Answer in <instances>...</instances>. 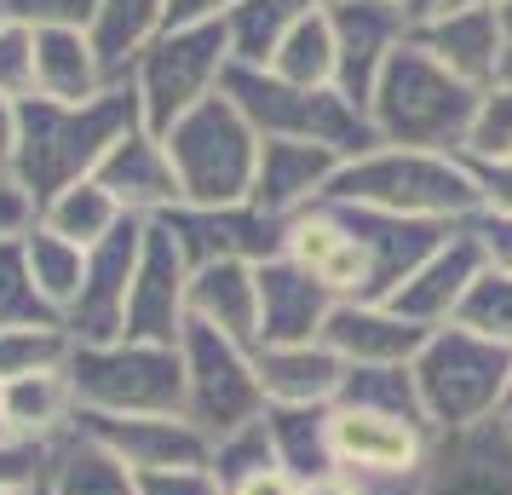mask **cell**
Here are the masks:
<instances>
[{
    "label": "cell",
    "instance_id": "17",
    "mask_svg": "<svg viewBox=\"0 0 512 495\" xmlns=\"http://www.w3.org/2000/svg\"><path fill=\"white\" fill-rule=\"evenodd\" d=\"M420 323H409L403 311H392L386 300H340L328 311V329H323V346L346 369H409L426 346Z\"/></svg>",
    "mask_w": 512,
    "mask_h": 495
},
{
    "label": "cell",
    "instance_id": "11",
    "mask_svg": "<svg viewBox=\"0 0 512 495\" xmlns=\"http://www.w3.org/2000/svg\"><path fill=\"white\" fill-rule=\"evenodd\" d=\"M162 231L179 242L185 265H213V260H248L265 265L282 254L288 242V225L259 213L254 202H231V208H196V202H179V208L162 213Z\"/></svg>",
    "mask_w": 512,
    "mask_h": 495
},
{
    "label": "cell",
    "instance_id": "27",
    "mask_svg": "<svg viewBox=\"0 0 512 495\" xmlns=\"http://www.w3.org/2000/svg\"><path fill=\"white\" fill-rule=\"evenodd\" d=\"M162 29H167V0H98L87 35H93L104 70L116 75V81H127L133 64H139V52L150 47Z\"/></svg>",
    "mask_w": 512,
    "mask_h": 495
},
{
    "label": "cell",
    "instance_id": "36",
    "mask_svg": "<svg viewBox=\"0 0 512 495\" xmlns=\"http://www.w3.org/2000/svg\"><path fill=\"white\" fill-rule=\"evenodd\" d=\"M466 162H507L512 156V81H495L478 93L472 133H466Z\"/></svg>",
    "mask_w": 512,
    "mask_h": 495
},
{
    "label": "cell",
    "instance_id": "32",
    "mask_svg": "<svg viewBox=\"0 0 512 495\" xmlns=\"http://www.w3.org/2000/svg\"><path fill=\"white\" fill-rule=\"evenodd\" d=\"M259 70L282 75V81H294V87H334V35H328V12H317V18H305V24L288 29L277 41V52H271V64H259Z\"/></svg>",
    "mask_w": 512,
    "mask_h": 495
},
{
    "label": "cell",
    "instance_id": "26",
    "mask_svg": "<svg viewBox=\"0 0 512 495\" xmlns=\"http://www.w3.org/2000/svg\"><path fill=\"white\" fill-rule=\"evenodd\" d=\"M47 495H139V472L121 467L104 444H93L87 432H70L64 444L47 449Z\"/></svg>",
    "mask_w": 512,
    "mask_h": 495
},
{
    "label": "cell",
    "instance_id": "24",
    "mask_svg": "<svg viewBox=\"0 0 512 495\" xmlns=\"http://www.w3.org/2000/svg\"><path fill=\"white\" fill-rule=\"evenodd\" d=\"M75 415H81V403H75L70 369L64 375H24L0 386V426L18 444H64L75 432Z\"/></svg>",
    "mask_w": 512,
    "mask_h": 495
},
{
    "label": "cell",
    "instance_id": "37",
    "mask_svg": "<svg viewBox=\"0 0 512 495\" xmlns=\"http://www.w3.org/2000/svg\"><path fill=\"white\" fill-rule=\"evenodd\" d=\"M277 467V449H271V426H265V415H259L254 426H242V432H231V438H219L208 455V472L225 484V495L242 484V478H254V472Z\"/></svg>",
    "mask_w": 512,
    "mask_h": 495
},
{
    "label": "cell",
    "instance_id": "55",
    "mask_svg": "<svg viewBox=\"0 0 512 495\" xmlns=\"http://www.w3.org/2000/svg\"><path fill=\"white\" fill-rule=\"evenodd\" d=\"M507 409H512V380H507ZM507 409H501V415H507Z\"/></svg>",
    "mask_w": 512,
    "mask_h": 495
},
{
    "label": "cell",
    "instance_id": "51",
    "mask_svg": "<svg viewBox=\"0 0 512 495\" xmlns=\"http://www.w3.org/2000/svg\"><path fill=\"white\" fill-rule=\"evenodd\" d=\"M0 495H41V484H0Z\"/></svg>",
    "mask_w": 512,
    "mask_h": 495
},
{
    "label": "cell",
    "instance_id": "9",
    "mask_svg": "<svg viewBox=\"0 0 512 495\" xmlns=\"http://www.w3.org/2000/svg\"><path fill=\"white\" fill-rule=\"evenodd\" d=\"M179 357H185V421L208 444L231 438V432H242V426H254L265 415L254 352L242 340L208 329V323H185Z\"/></svg>",
    "mask_w": 512,
    "mask_h": 495
},
{
    "label": "cell",
    "instance_id": "15",
    "mask_svg": "<svg viewBox=\"0 0 512 495\" xmlns=\"http://www.w3.org/2000/svg\"><path fill=\"white\" fill-rule=\"evenodd\" d=\"M484 248L472 242V231L466 225H455V231L443 236L438 248L426 254V260L409 271V283L397 288L386 306L403 311L409 323H420V329H449L455 317H461L466 294H472V283L484 277Z\"/></svg>",
    "mask_w": 512,
    "mask_h": 495
},
{
    "label": "cell",
    "instance_id": "8",
    "mask_svg": "<svg viewBox=\"0 0 512 495\" xmlns=\"http://www.w3.org/2000/svg\"><path fill=\"white\" fill-rule=\"evenodd\" d=\"M70 386L87 415H185V357L179 346H75Z\"/></svg>",
    "mask_w": 512,
    "mask_h": 495
},
{
    "label": "cell",
    "instance_id": "21",
    "mask_svg": "<svg viewBox=\"0 0 512 495\" xmlns=\"http://www.w3.org/2000/svg\"><path fill=\"white\" fill-rule=\"evenodd\" d=\"M334 306L340 300L311 271H300L288 254L259 265V346H305V340H323Z\"/></svg>",
    "mask_w": 512,
    "mask_h": 495
},
{
    "label": "cell",
    "instance_id": "29",
    "mask_svg": "<svg viewBox=\"0 0 512 495\" xmlns=\"http://www.w3.org/2000/svg\"><path fill=\"white\" fill-rule=\"evenodd\" d=\"M35 219H41L47 231L70 236L75 248H87V254H93L98 242L116 231L121 219H133V213L121 208V202H116V196H110L104 185H98V179H81V185L58 190V196H52L47 208L35 213Z\"/></svg>",
    "mask_w": 512,
    "mask_h": 495
},
{
    "label": "cell",
    "instance_id": "41",
    "mask_svg": "<svg viewBox=\"0 0 512 495\" xmlns=\"http://www.w3.org/2000/svg\"><path fill=\"white\" fill-rule=\"evenodd\" d=\"M139 495H225V484L208 467H162L139 472Z\"/></svg>",
    "mask_w": 512,
    "mask_h": 495
},
{
    "label": "cell",
    "instance_id": "19",
    "mask_svg": "<svg viewBox=\"0 0 512 495\" xmlns=\"http://www.w3.org/2000/svg\"><path fill=\"white\" fill-rule=\"evenodd\" d=\"M420 495H512V444L501 415L466 432H443L432 444Z\"/></svg>",
    "mask_w": 512,
    "mask_h": 495
},
{
    "label": "cell",
    "instance_id": "23",
    "mask_svg": "<svg viewBox=\"0 0 512 495\" xmlns=\"http://www.w3.org/2000/svg\"><path fill=\"white\" fill-rule=\"evenodd\" d=\"M190 323L242 340L248 352L259 346V265L248 260H213L190 271Z\"/></svg>",
    "mask_w": 512,
    "mask_h": 495
},
{
    "label": "cell",
    "instance_id": "18",
    "mask_svg": "<svg viewBox=\"0 0 512 495\" xmlns=\"http://www.w3.org/2000/svg\"><path fill=\"white\" fill-rule=\"evenodd\" d=\"M93 179L110 190L133 219H162L167 208H179V202H185L179 173H173V156H167V139H162V133H150L144 121L133 127V133H121V139L110 144V156L98 162Z\"/></svg>",
    "mask_w": 512,
    "mask_h": 495
},
{
    "label": "cell",
    "instance_id": "45",
    "mask_svg": "<svg viewBox=\"0 0 512 495\" xmlns=\"http://www.w3.org/2000/svg\"><path fill=\"white\" fill-rule=\"evenodd\" d=\"M248 0H167V24H231Z\"/></svg>",
    "mask_w": 512,
    "mask_h": 495
},
{
    "label": "cell",
    "instance_id": "14",
    "mask_svg": "<svg viewBox=\"0 0 512 495\" xmlns=\"http://www.w3.org/2000/svg\"><path fill=\"white\" fill-rule=\"evenodd\" d=\"M75 432L104 444L121 467L162 472V467H208L213 444L185 415H75Z\"/></svg>",
    "mask_w": 512,
    "mask_h": 495
},
{
    "label": "cell",
    "instance_id": "10",
    "mask_svg": "<svg viewBox=\"0 0 512 495\" xmlns=\"http://www.w3.org/2000/svg\"><path fill=\"white\" fill-rule=\"evenodd\" d=\"M328 35H334V87L369 116V93L386 75L392 52L415 35L409 12L392 0H334L328 6Z\"/></svg>",
    "mask_w": 512,
    "mask_h": 495
},
{
    "label": "cell",
    "instance_id": "47",
    "mask_svg": "<svg viewBox=\"0 0 512 495\" xmlns=\"http://www.w3.org/2000/svg\"><path fill=\"white\" fill-rule=\"evenodd\" d=\"M231 495H305V484L294 478V472H282V467H265L254 472V478H242Z\"/></svg>",
    "mask_w": 512,
    "mask_h": 495
},
{
    "label": "cell",
    "instance_id": "57",
    "mask_svg": "<svg viewBox=\"0 0 512 495\" xmlns=\"http://www.w3.org/2000/svg\"><path fill=\"white\" fill-rule=\"evenodd\" d=\"M0 386H6V380H0ZM0 438H6V426H0Z\"/></svg>",
    "mask_w": 512,
    "mask_h": 495
},
{
    "label": "cell",
    "instance_id": "13",
    "mask_svg": "<svg viewBox=\"0 0 512 495\" xmlns=\"http://www.w3.org/2000/svg\"><path fill=\"white\" fill-rule=\"evenodd\" d=\"M144 225L150 219H121L116 231L87 254L81 294L64 311V329H70L75 346H110V340H121V329H127V288H133L139 248H144Z\"/></svg>",
    "mask_w": 512,
    "mask_h": 495
},
{
    "label": "cell",
    "instance_id": "16",
    "mask_svg": "<svg viewBox=\"0 0 512 495\" xmlns=\"http://www.w3.org/2000/svg\"><path fill=\"white\" fill-rule=\"evenodd\" d=\"M415 47L432 52L466 87H495L512 35L501 24V6H443L426 24H415Z\"/></svg>",
    "mask_w": 512,
    "mask_h": 495
},
{
    "label": "cell",
    "instance_id": "39",
    "mask_svg": "<svg viewBox=\"0 0 512 495\" xmlns=\"http://www.w3.org/2000/svg\"><path fill=\"white\" fill-rule=\"evenodd\" d=\"M0 98H35V29L0 24Z\"/></svg>",
    "mask_w": 512,
    "mask_h": 495
},
{
    "label": "cell",
    "instance_id": "5",
    "mask_svg": "<svg viewBox=\"0 0 512 495\" xmlns=\"http://www.w3.org/2000/svg\"><path fill=\"white\" fill-rule=\"evenodd\" d=\"M415 375V392H420V409L432 432H466V426H484L507 409V380H512V352L495 346L484 334L461 329H432L420 357L409 363Z\"/></svg>",
    "mask_w": 512,
    "mask_h": 495
},
{
    "label": "cell",
    "instance_id": "50",
    "mask_svg": "<svg viewBox=\"0 0 512 495\" xmlns=\"http://www.w3.org/2000/svg\"><path fill=\"white\" fill-rule=\"evenodd\" d=\"M397 12H409V24H426L432 12H443V0H392Z\"/></svg>",
    "mask_w": 512,
    "mask_h": 495
},
{
    "label": "cell",
    "instance_id": "52",
    "mask_svg": "<svg viewBox=\"0 0 512 495\" xmlns=\"http://www.w3.org/2000/svg\"><path fill=\"white\" fill-rule=\"evenodd\" d=\"M443 6H501V0H443Z\"/></svg>",
    "mask_w": 512,
    "mask_h": 495
},
{
    "label": "cell",
    "instance_id": "48",
    "mask_svg": "<svg viewBox=\"0 0 512 495\" xmlns=\"http://www.w3.org/2000/svg\"><path fill=\"white\" fill-rule=\"evenodd\" d=\"M12 150H18V104L0 98V173H12Z\"/></svg>",
    "mask_w": 512,
    "mask_h": 495
},
{
    "label": "cell",
    "instance_id": "33",
    "mask_svg": "<svg viewBox=\"0 0 512 495\" xmlns=\"http://www.w3.org/2000/svg\"><path fill=\"white\" fill-rule=\"evenodd\" d=\"M75 357V340L64 323H35V329H0V380L24 375H64Z\"/></svg>",
    "mask_w": 512,
    "mask_h": 495
},
{
    "label": "cell",
    "instance_id": "34",
    "mask_svg": "<svg viewBox=\"0 0 512 495\" xmlns=\"http://www.w3.org/2000/svg\"><path fill=\"white\" fill-rule=\"evenodd\" d=\"M35 323H64L35 288L18 236H0V329H35Z\"/></svg>",
    "mask_w": 512,
    "mask_h": 495
},
{
    "label": "cell",
    "instance_id": "28",
    "mask_svg": "<svg viewBox=\"0 0 512 495\" xmlns=\"http://www.w3.org/2000/svg\"><path fill=\"white\" fill-rule=\"evenodd\" d=\"M265 426H271V449H277V467L282 472H294L300 484L334 478L328 409H282V403H271V409H265Z\"/></svg>",
    "mask_w": 512,
    "mask_h": 495
},
{
    "label": "cell",
    "instance_id": "35",
    "mask_svg": "<svg viewBox=\"0 0 512 495\" xmlns=\"http://www.w3.org/2000/svg\"><path fill=\"white\" fill-rule=\"evenodd\" d=\"M334 403H351V409H380V415H403V421H426L420 392H415V375H409V369H346L340 398H334ZM426 426H432V421H426Z\"/></svg>",
    "mask_w": 512,
    "mask_h": 495
},
{
    "label": "cell",
    "instance_id": "40",
    "mask_svg": "<svg viewBox=\"0 0 512 495\" xmlns=\"http://www.w3.org/2000/svg\"><path fill=\"white\" fill-rule=\"evenodd\" d=\"M98 0H6V18L24 29H93Z\"/></svg>",
    "mask_w": 512,
    "mask_h": 495
},
{
    "label": "cell",
    "instance_id": "7",
    "mask_svg": "<svg viewBox=\"0 0 512 495\" xmlns=\"http://www.w3.org/2000/svg\"><path fill=\"white\" fill-rule=\"evenodd\" d=\"M231 24H167L133 64V93H139L144 127L167 133L179 116H190L196 104H208L225 75H231Z\"/></svg>",
    "mask_w": 512,
    "mask_h": 495
},
{
    "label": "cell",
    "instance_id": "3",
    "mask_svg": "<svg viewBox=\"0 0 512 495\" xmlns=\"http://www.w3.org/2000/svg\"><path fill=\"white\" fill-rule=\"evenodd\" d=\"M484 87H466L461 75H449L432 52L415 47V35L392 52L386 75L369 93V127L380 144H403V150H449L461 156L466 133H472V110H478Z\"/></svg>",
    "mask_w": 512,
    "mask_h": 495
},
{
    "label": "cell",
    "instance_id": "20",
    "mask_svg": "<svg viewBox=\"0 0 512 495\" xmlns=\"http://www.w3.org/2000/svg\"><path fill=\"white\" fill-rule=\"evenodd\" d=\"M346 156H334L323 144H288V139H265L259 144V167H254V190L248 202L271 219H300L305 208H317L334 185Z\"/></svg>",
    "mask_w": 512,
    "mask_h": 495
},
{
    "label": "cell",
    "instance_id": "53",
    "mask_svg": "<svg viewBox=\"0 0 512 495\" xmlns=\"http://www.w3.org/2000/svg\"><path fill=\"white\" fill-rule=\"evenodd\" d=\"M501 24H507V35H512V0H501Z\"/></svg>",
    "mask_w": 512,
    "mask_h": 495
},
{
    "label": "cell",
    "instance_id": "58",
    "mask_svg": "<svg viewBox=\"0 0 512 495\" xmlns=\"http://www.w3.org/2000/svg\"><path fill=\"white\" fill-rule=\"evenodd\" d=\"M41 495H47V490H41Z\"/></svg>",
    "mask_w": 512,
    "mask_h": 495
},
{
    "label": "cell",
    "instance_id": "4",
    "mask_svg": "<svg viewBox=\"0 0 512 495\" xmlns=\"http://www.w3.org/2000/svg\"><path fill=\"white\" fill-rule=\"evenodd\" d=\"M219 93L248 116V127H254L259 139L323 144V150L346 156V162L380 144L369 116H363L340 87H294V81L259 70V64H231V75H225Z\"/></svg>",
    "mask_w": 512,
    "mask_h": 495
},
{
    "label": "cell",
    "instance_id": "31",
    "mask_svg": "<svg viewBox=\"0 0 512 495\" xmlns=\"http://www.w3.org/2000/svg\"><path fill=\"white\" fill-rule=\"evenodd\" d=\"M18 242H24V260H29L35 288H41V294H47V306L64 317V311H70V300L81 294V277H87V248H75L70 236L47 231L41 219H35Z\"/></svg>",
    "mask_w": 512,
    "mask_h": 495
},
{
    "label": "cell",
    "instance_id": "6",
    "mask_svg": "<svg viewBox=\"0 0 512 495\" xmlns=\"http://www.w3.org/2000/svg\"><path fill=\"white\" fill-rule=\"evenodd\" d=\"M179 190L196 208H231L248 202L254 190V167H259V133L248 127V116L236 110L225 93H213L208 104H196L190 116H179L162 133Z\"/></svg>",
    "mask_w": 512,
    "mask_h": 495
},
{
    "label": "cell",
    "instance_id": "2",
    "mask_svg": "<svg viewBox=\"0 0 512 495\" xmlns=\"http://www.w3.org/2000/svg\"><path fill=\"white\" fill-rule=\"evenodd\" d=\"M328 196L403 213V219H432V225H466V219L484 213V196H478V179H472L466 156L403 150V144H374L363 156L340 162Z\"/></svg>",
    "mask_w": 512,
    "mask_h": 495
},
{
    "label": "cell",
    "instance_id": "42",
    "mask_svg": "<svg viewBox=\"0 0 512 495\" xmlns=\"http://www.w3.org/2000/svg\"><path fill=\"white\" fill-rule=\"evenodd\" d=\"M466 231L484 248L489 271H507L512 277V213H478V219H466Z\"/></svg>",
    "mask_w": 512,
    "mask_h": 495
},
{
    "label": "cell",
    "instance_id": "12",
    "mask_svg": "<svg viewBox=\"0 0 512 495\" xmlns=\"http://www.w3.org/2000/svg\"><path fill=\"white\" fill-rule=\"evenodd\" d=\"M190 323V265L179 242L162 231V219L144 225L139 271L127 288V329L121 340H144V346H179Z\"/></svg>",
    "mask_w": 512,
    "mask_h": 495
},
{
    "label": "cell",
    "instance_id": "46",
    "mask_svg": "<svg viewBox=\"0 0 512 495\" xmlns=\"http://www.w3.org/2000/svg\"><path fill=\"white\" fill-rule=\"evenodd\" d=\"M35 225V202H29L12 173H0V236H24Z\"/></svg>",
    "mask_w": 512,
    "mask_h": 495
},
{
    "label": "cell",
    "instance_id": "44",
    "mask_svg": "<svg viewBox=\"0 0 512 495\" xmlns=\"http://www.w3.org/2000/svg\"><path fill=\"white\" fill-rule=\"evenodd\" d=\"M484 196V213H512V156L507 162H466Z\"/></svg>",
    "mask_w": 512,
    "mask_h": 495
},
{
    "label": "cell",
    "instance_id": "25",
    "mask_svg": "<svg viewBox=\"0 0 512 495\" xmlns=\"http://www.w3.org/2000/svg\"><path fill=\"white\" fill-rule=\"evenodd\" d=\"M116 75L104 70L87 29H35V98L52 104H87L110 87Z\"/></svg>",
    "mask_w": 512,
    "mask_h": 495
},
{
    "label": "cell",
    "instance_id": "38",
    "mask_svg": "<svg viewBox=\"0 0 512 495\" xmlns=\"http://www.w3.org/2000/svg\"><path fill=\"white\" fill-rule=\"evenodd\" d=\"M455 323L512 352V277L507 271H484V277L472 283V294H466V306H461Z\"/></svg>",
    "mask_w": 512,
    "mask_h": 495
},
{
    "label": "cell",
    "instance_id": "43",
    "mask_svg": "<svg viewBox=\"0 0 512 495\" xmlns=\"http://www.w3.org/2000/svg\"><path fill=\"white\" fill-rule=\"evenodd\" d=\"M47 478V449L0 438V484H41Z\"/></svg>",
    "mask_w": 512,
    "mask_h": 495
},
{
    "label": "cell",
    "instance_id": "54",
    "mask_svg": "<svg viewBox=\"0 0 512 495\" xmlns=\"http://www.w3.org/2000/svg\"><path fill=\"white\" fill-rule=\"evenodd\" d=\"M501 432H507V444H512V409H507V415H501Z\"/></svg>",
    "mask_w": 512,
    "mask_h": 495
},
{
    "label": "cell",
    "instance_id": "1",
    "mask_svg": "<svg viewBox=\"0 0 512 495\" xmlns=\"http://www.w3.org/2000/svg\"><path fill=\"white\" fill-rule=\"evenodd\" d=\"M144 121L133 81H110L87 104H52V98H24L18 104V150H12V179L35 213L47 208L58 190L93 179L98 162L110 156L121 133Z\"/></svg>",
    "mask_w": 512,
    "mask_h": 495
},
{
    "label": "cell",
    "instance_id": "56",
    "mask_svg": "<svg viewBox=\"0 0 512 495\" xmlns=\"http://www.w3.org/2000/svg\"><path fill=\"white\" fill-rule=\"evenodd\" d=\"M0 24H12V18H6V0H0Z\"/></svg>",
    "mask_w": 512,
    "mask_h": 495
},
{
    "label": "cell",
    "instance_id": "49",
    "mask_svg": "<svg viewBox=\"0 0 512 495\" xmlns=\"http://www.w3.org/2000/svg\"><path fill=\"white\" fill-rule=\"evenodd\" d=\"M305 495H363V490H357L351 478H340V472H334V478H317V484H305Z\"/></svg>",
    "mask_w": 512,
    "mask_h": 495
},
{
    "label": "cell",
    "instance_id": "22",
    "mask_svg": "<svg viewBox=\"0 0 512 495\" xmlns=\"http://www.w3.org/2000/svg\"><path fill=\"white\" fill-rule=\"evenodd\" d=\"M254 375L265 392V409H328L340 398V380L346 363L328 352L323 340H305V346H254Z\"/></svg>",
    "mask_w": 512,
    "mask_h": 495
},
{
    "label": "cell",
    "instance_id": "30",
    "mask_svg": "<svg viewBox=\"0 0 512 495\" xmlns=\"http://www.w3.org/2000/svg\"><path fill=\"white\" fill-rule=\"evenodd\" d=\"M334 0H248L242 12H231V52L236 64H271L277 41L288 35L294 24L328 12Z\"/></svg>",
    "mask_w": 512,
    "mask_h": 495
}]
</instances>
